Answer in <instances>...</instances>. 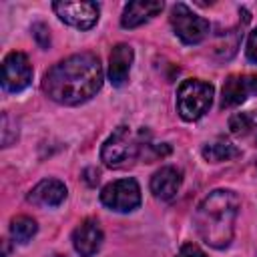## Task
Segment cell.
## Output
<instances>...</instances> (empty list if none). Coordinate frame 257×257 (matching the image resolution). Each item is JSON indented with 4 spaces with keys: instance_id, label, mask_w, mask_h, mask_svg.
<instances>
[{
    "instance_id": "1",
    "label": "cell",
    "mask_w": 257,
    "mask_h": 257,
    "mask_svg": "<svg viewBox=\"0 0 257 257\" xmlns=\"http://www.w3.org/2000/svg\"><path fill=\"white\" fill-rule=\"evenodd\" d=\"M102 86V66L96 54L80 52L54 64L42 80V90L54 102L74 106L94 96Z\"/></svg>"
},
{
    "instance_id": "2",
    "label": "cell",
    "mask_w": 257,
    "mask_h": 257,
    "mask_svg": "<svg viewBox=\"0 0 257 257\" xmlns=\"http://www.w3.org/2000/svg\"><path fill=\"white\" fill-rule=\"evenodd\" d=\"M237 215H239L237 195L229 189H215L199 203L195 211L197 233L207 245L215 249H223L233 239Z\"/></svg>"
},
{
    "instance_id": "3",
    "label": "cell",
    "mask_w": 257,
    "mask_h": 257,
    "mask_svg": "<svg viewBox=\"0 0 257 257\" xmlns=\"http://www.w3.org/2000/svg\"><path fill=\"white\" fill-rule=\"evenodd\" d=\"M145 143L137 137L126 124H120L112 131V135L104 141L100 149V161L110 169H120L131 165L143 151Z\"/></svg>"
},
{
    "instance_id": "4",
    "label": "cell",
    "mask_w": 257,
    "mask_h": 257,
    "mask_svg": "<svg viewBox=\"0 0 257 257\" xmlns=\"http://www.w3.org/2000/svg\"><path fill=\"white\" fill-rule=\"evenodd\" d=\"M213 84L197 80V78H189L183 80L179 84L177 90V110L185 120H197L201 118L211 102H213Z\"/></svg>"
},
{
    "instance_id": "5",
    "label": "cell",
    "mask_w": 257,
    "mask_h": 257,
    "mask_svg": "<svg viewBox=\"0 0 257 257\" xmlns=\"http://www.w3.org/2000/svg\"><path fill=\"white\" fill-rule=\"evenodd\" d=\"M171 26L185 44H199L209 34V22L195 14L187 4L177 2L171 10Z\"/></svg>"
},
{
    "instance_id": "6",
    "label": "cell",
    "mask_w": 257,
    "mask_h": 257,
    "mask_svg": "<svg viewBox=\"0 0 257 257\" xmlns=\"http://www.w3.org/2000/svg\"><path fill=\"white\" fill-rule=\"evenodd\" d=\"M100 203L116 213L135 211L141 205V187L135 179H118L108 183L100 193Z\"/></svg>"
},
{
    "instance_id": "7",
    "label": "cell",
    "mask_w": 257,
    "mask_h": 257,
    "mask_svg": "<svg viewBox=\"0 0 257 257\" xmlns=\"http://www.w3.org/2000/svg\"><path fill=\"white\" fill-rule=\"evenodd\" d=\"M56 16L78 30H88L98 20V4L96 2H72V0H60L52 4Z\"/></svg>"
},
{
    "instance_id": "8",
    "label": "cell",
    "mask_w": 257,
    "mask_h": 257,
    "mask_svg": "<svg viewBox=\"0 0 257 257\" xmlns=\"http://www.w3.org/2000/svg\"><path fill=\"white\" fill-rule=\"evenodd\" d=\"M32 80V66L24 52H10L2 62V86L8 92L24 90Z\"/></svg>"
},
{
    "instance_id": "9",
    "label": "cell",
    "mask_w": 257,
    "mask_h": 257,
    "mask_svg": "<svg viewBox=\"0 0 257 257\" xmlns=\"http://www.w3.org/2000/svg\"><path fill=\"white\" fill-rule=\"evenodd\" d=\"M257 94L255 74H231L221 90V108H233L245 102L249 96Z\"/></svg>"
},
{
    "instance_id": "10",
    "label": "cell",
    "mask_w": 257,
    "mask_h": 257,
    "mask_svg": "<svg viewBox=\"0 0 257 257\" xmlns=\"http://www.w3.org/2000/svg\"><path fill=\"white\" fill-rule=\"evenodd\" d=\"M72 245L80 257H92L102 245V229L96 219H84L72 231Z\"/></svg>"
},
{
    "instance_id": "11",
    "label": "cell",
    "mask_w": 257,
    "mask_h": 257,
    "mask_svg": "<svg viewBox=\"0 0 257 257\" xmlns=\"http://www.w3.org/2000/svg\"><path fill=\"white\" fill-rule=\"evenodd\" d=\"M183 183V175L177 167H161L153 177H151V191L157 199L161 201H171Z\"/></svg>"
},
{
    "instance_id": "12",
    "label": "cell",
    "mask_w": 257,
    "mask_h": 257,
    "mask_svg": "<svg viewBox=\"0 0 257 257\" xmlns=\"http://www.w3.org/2000/svg\"><path fill=\"white\" fill-rule=\"evenodd\" d=\"M64 199H66V187L58 179H44L28 193V201L38 207H58Z\"/></svg>"
},
{
    "instance_id": "13",
    "label": "cell",
    "mask_w": 257,
    "mask_h": 257,
    "mask_svg": "<svg viewBox=\"0 0 257 257\" xmlns=\"http://www.w3.org/2000/svg\"><path fill=\"white\" fill-rule=\"evenodd\" d=\"M161 10H163V2H159V0H135V2H128L124 6L120 24H122V28H137V26L149 22Z\"/></svg>"
},
{
    "instance_id": "14",
    "label": "cell",
    "mask_w": 257,
    "mask_h": 257,
    "mask_svg": "<svg viewBox=\"0 0 257 257\" xmlns=\"http://www.w3.org/2000/svg\"><path fill=\"white\" fill-rule=\"evenodd\" d=\"M133 48L128 44H116L108 56V80L112 86H122L128 80L133 64Z\"/></svg>"
},
{
    "instance_id": "15",
    "label": "cell",
    "mask_w": 257,
    "mask_h": 257,
    "mask_svg": "<svg viewBox=\"0 0 257 257\" xmlns=\"http://www.w3.org/2000/svg\"><path fill=\"white\" fill-rule=\"evenodd\" d=\"M203 157L209 163H221V161H229V159L241 157V151L233 143H229L227 139H217V141H213V143L203 147Z\"/></svg>"
},
{
    "instance_id": "16",
    "label": "cell",
    "mask_w": 257,
    "mask_h": 257,
    "mask_svg": "<svg viewBox=\"0 0 257 257\" xmlns=\"http://www.w3.org/2000/svg\"><path fill=\"white\" fill-rule=\"evenodd\" d=\"M229 128L235 137H249L257 141V112H235L229 118Z\"/></svg>"
},
{
    "instance_id": "17",
    "label": "cell",
    "mask_w": 257,
    "mask_h": 257,
    "mask_svg": "<svg viewBox=\"0 0 257 257\" xmlns=\"http://www.w3.org/2000/svg\"><path fill=\"white\" fill-rule=\"evenodd\" d=\"M36 221L32 217H26V215H20V217H14L10 221V235L16 243H28L34 233H36Z\"/></svg>"
},
{
    "instance_id": "18",
    "label": "cell",
    "mask_w": 257,
    "mask_h": 257,
    "mask_svg": "<svg viewBox=\"0 0 257 257\" xmlns=\"http://www.w3.org/2000/svg\"><path fill=\"white\" fill-rule=\"evenodd\" d=\"M239 38H241V32L239 28H233V30H227L225 36L219 34L217 42H215V54H219L221 60H227L235 54L237 46H239Z\"/></svg>"
},
{
    "instance_id": "19",
    "label": "cell",
    "mask_w": 257,
    "mask_h": 257,
    "mask_svg": "<svg viewBox=\"0 0 257 257\" xmlns=\"http://www.w3.org/2000/svg\"><path fill=\"white\" fill-rule=\"evenodd\" d=\"M32 34H34V38L38 40V44H40L42 48H48V44H50V34H48V26H46V24L36 22V24L32 26Z\"/></svg>"
},
{
    "instance_id": "20",
    "label": "cell",
    "mask_w": 257,
    "mask_h": 257,
    "mask_svg": "<svg viewBox=\"0 0 257 257\" xmlns=\"http://www.w3.org/2000/svg\"><path fill=\"white\" fill-rule=\"evenodd\" d=\"M247 58L257 64V28L247 38Z\"/></svg>"
},
{
    "instance_id": "21",
    "label": "cell",
    "mask_w": 257,
    "mask_h": 257,
    "mask_svg": "<svg viewBox=\"0 0 257 257\" xmlns=\"http://www.w3.org/2000/svg\"><path fill=\"white\" fill-rule=\"evenodd\" d=\"M177 257H207V255L203 253L201 247H197L193 243H187V245L181 247V251L177 253Z\"/></svg>"
},
{
    "instance_id": "22",
    "label": "cell",
    "mask_w": 257,
    "mask_h": 257,
    "mask_svg": "<svg viewBox=\"0 0 257 257\" xmlns=\"http://www.w3.org/2000/svg\"><path fill=\"white\" fill-rule=\"evenodd\" d=\"M98 175H100V173H98L96 169H92V167H90V169H86V171H84V181H86L90 187H94V185L98 183Z\"/></svg>"
},
{
    "instance_id": "23",
    "label": "cell",
    "mask_w": 257,
    "mask_h": 257,
    "mask_svg": "<svg viewBox=\"0 0 257 257\" xmlns=\"http://www.w3.org/2000/svg\"><path fill=\"white\" fill-rule=\"evenodd\" d=\"M8 255H10V247H8V243L4 241V255H2V257H8Z\"/></svg>"
},
{
    "instance_id": "24",
    "label": "cell",
    "mask_w": 257,
    "mask_h": 257,
    "mask_svg": "<svg viewBox=\"0 0 257 257\" xmlns=\"http://www.w3.org/2000/svg\"><path fill=\"white\" fill-rule=\"evenodd\" d=\"M52 257H66V255H52Z\"/></svg>"
}]
</instances>
